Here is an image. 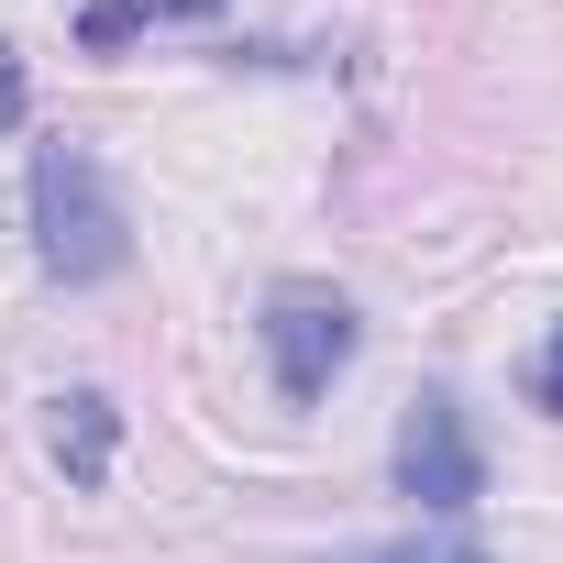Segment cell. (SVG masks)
<instances>
[{
	"label": "cell",
	"instance_id": "obj_1",
	"mask_svg": "<svg viewBox=\"0 0 563 563\" xmlns=\"http://www.w3.org/2000/svg\"><path fill=\"white\" fill-rule=\"evenodd\" d=\"M34 254L56 288H100V276L133 265V221H122V188L89 144H34Z\"/></svg>",
	"mask_w": 563,
	"mask_h": 563
},
{
	"label": "cell",
	"instance_id": "obj_2",
	"mask_svg": "<svg viewBox=\"0 0 563 563\" xmlns=\"http://www.w3.org/2000/svg\"><path fill=\"white\" fill-rule=\"evenodd\" d=\"M254 343H265L276 398H288V409H310V398H332V376L354 365L365 321H354V299H343V288H310V276H288V288H265Z\"/></svg>",
	"mask_w": 563,
	"mask_h": 563
},
{
	"label": "cell",
	"instance_id": "obj_3",
	"mask_svg": "<svg viewBox=\"0 0 563 563\" xmlns=\"http://www.w3.org/2000/svg\"><path fill=\"white\" fill-rule=\"evenodd\" d=\"M387 475H398V497H409L420 519H464V508L486 497V442H475L464 398H442V387H431V398H409Z\"/></svg>",
	"mask_w": 563,
	"mask_h": 563
},
{
	"label": "cell",
	"instance_id": "obj_4",
	"mask_svg": "<svg viewBox=\"0 0 563 563\" xmlns=\"http://www.w3.org/2000/svg\"><path fill=\"white\" fill-rule=\"evenodd\" d=\"M45 453H56V475L89 497V486H111V453H122V409L100 398V387H67V398H45Z\"/></svg>",
	"mask_w": 563,
	"mask_h": 563
},
{
	"label": "cell",
	"instance_id": "obj_5",
	"mask_svg": "<svg viewBox=\"0 0 563 563\" xmlns=\"http://www.w3.org/2000/svg\"><path fill=\"white\" fill-rule=\"evenodd\" d=\"M354 563H497V552L464 541V530H431V541H387V552H354Z\"/></svg>",
	"mask_w": 563,
	"mask_h": 563
},
{
	"label": "cell",
	"instance_id": "obj_6",
	"mask_svg": "<svg viewBox=\"0 0 563 563\" xmlns=\"http://www.w3.org/2000/svg\"><path fill=\"white\" fill-rule=\"evenodd\" d=\"M530 398H541V409H552V420H563V321H552V343H541V354H530Z\"/></svg>",
	"mask_w": 563,
	"mask_h": 563
},
{
	"label": "cell",
	"instance_id": "obj_7",
	"mask_svg": "<svg viewBox=\"0 0 563 563\" xmlns=\"http://www.w3.org/2000/svg\"><path fill=\"white\" fill-rule=\"evenodd\" d=\"M23 111H34V78H23L12 45H0V133H23Z\"/></svg>",
	"mask_w": 563,
	"mask_h": 563
},
{
	"label": "cell",
	"instance_id": "obj_8",
	"mask_svg": "<svg viewBox=\"0 0 563 563\" xmlns=\"http://www.w3.org/2000/svg\"><path fill=\"white\" fill-rule=\"evenodd\" d=\"M155 23H199V12H221V0H144Z\"/></svg>",
	"mask_w": 563,
	"mask_h": 563
}]
</instances>
